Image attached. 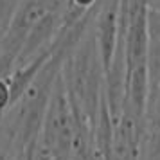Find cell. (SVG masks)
<instances>
[{"instance_id":"8","label":"cell","mask_w":160,"mask_h":160,"mask_svg":"<svg viewBox=\"0 0 160 160\" xmlns=\"http://www.w3.org/2000/svg\"><path fill=\"white\" fill-rule=\"evenodd\" d=\"M104 160H113V155H112V157H108V158H104Z\"/></svg>"},{"instance_id":"7","label":"cell","mask_w":160,"mask_h":160,"mask_svg":"<svg viewBox=\"0 0 160 160\" xmlns=\"http://www.w3.org/2000/svg\"><path fill=\"white\" fill-rule=\"evenodd\" d=\"M149 6L155 9H160V0H149Z\"/></svg>"},{"instance_id":"1","label":"cell","mask_w":160,"mask_h":160,"mask_svg":"<svg viewBox=\"0 0 160 160\" xmlns=\"http://www.w3.org/2000/svg\"><path fill=\"white\" fill-rule=\"evenodd\" d=\"M61 78L70 102L87 115L95 128L99 106L104 95V68L95 42L94 25L65 56L61 65Z\"/></svg>"},{"instance_id":"6","label":"cell","mask_w":160,"mask_h":160,"mask_svg":"<svg viewBox=\"0 0 160 160\" xmlns=\"http://www.w3.org/2000/svg\"><path fill=\"white\" fill-rule=\"evenodd\" d=\"M67 4L78 9H83V11H92L99 4V0H67Z\"/></svg>"},{"instance_id":"2","label":"cell","mask_w":160,"mask_h":160,"mask_svg":"<svg viewBox=\"0 0 160 160\" xmlns=\"http://www.w3.org/2000/svg\"><path fill=\"white\" fill-rule=\"evenodd\" d=\"M74 135H76V121H74L72 104L59 72L45 112L38 148L47 155L49 160H70Z\"/></svg>"},{"instance_id":"3","label":"cell","mask_w":160,"mask_h":160,"mask_svg":"<svg viewBox=\"0 0 160 160\" xmlns=\"http://www.w3.org/2000/svg\"><path fill=\"white\" fill-rule=\"evenodd\" d=\"M119 6H121V0H99L94 20V34L99 54H101L104 76L113 61L117 42H119V31H121Z\"/></svg>"},{"instance_id":"4","label":"cell","mask_w":160,"mask_h":160,"mask_svg":"<svg viewBox=\"0 0 160 160\" xmlns=\"http://www.w3.org/2000/svg\"><path fill=\"white\" fill-rule=\"evenodd\" d=\"M146 131H160V83L149 85L144 117Z\"/></svg>"},{"instance_id":"5","label":"cell","mask_w":160,"mask_h":160,"mask_svg":"<svg viewBox=\"0 0 160 160\" xmlns=\"http://www.w3.org/2000/svg\"><path fill=\"white\" fill-rule=\"evenodd\" d=\"M138 160H160V131H146Z\"/></svg>"}]
</instances>
